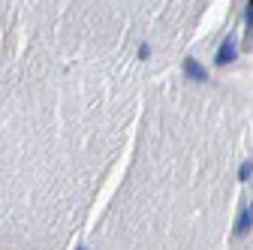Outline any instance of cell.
Wrapping results in <instances>:
<instances>
[{
  "label": "cell",
  "instance_id": "obj_1",
  "mask_svg": "<svg viewBox=\"0 0 253 250\" xmlns=\"http://www.w3.org/2000/svg\"><path fill=\"white\" fill-rule=\"evenodd\" d=\"M235 54H238L235 40H232V37H226L223 42H220L217 54H214V64H217V67H226V64H232V60H235Z\"/></svg>",
  "mask_w": 253,
  "mask_h": 250
},
{
  "label": "cell",
  "instance_id": "obj_2",
  "mask_svg": "<svg viewBox=\"0 0 253 250\" xmlns=\"http://www.w3.org/2000/svg\"><path fill=\"white\" fill-rule=\"evenodd\" d=\"M184 73H187V79H193V82H199V84L208 82V73H205V67L199 64L196 57H187V60H184Z\"/></svg>",
  "mask_w": 253,
  "mask_h": 250
},
{
  "label": "cell",
  "instance_id": "obj_3",
  "mask_svg": "<svg viewBox=\"0 0 253 250\" xmlns=\"http://www.w3.org/2000/svg\"><path fill=\"white\" fill-rule=\"evenodd\" d=\"M250 226H253V205H244L241 214H238V220H235V232L238 235H247Z\"/></svg>",
  "mask_w": 253,
  "mask_h": 250
},
{
  "label": "cell",
  "instance_id": "obj_4",
  "mask_svg": "<svg viewBox=\"0 0 253 250\" xmlns=\"http://www.w3.org/2000/svg\"><path fill=\"white\" fill-rule=\"evenodd\" d=\"M250 175H253V160H244L238 169V181H250Z\"/></svg>",
  "mask_w": 253,
  "mask_h": 250
},
{
  "label": "cell",
  "instance_id": "obj_5",
  "mask_svg": "<svg viewBox=\"0 0 253 250\" xmlns=\"http://www.w3.org/2000/svg\"><path fill=\"white\" fill-rule=\"evenodd\" d=\"M247 37H253V0H247Z\"/></svg>",
  "mask_w": 253,
  "mask_h": 250
}]
</instances>
